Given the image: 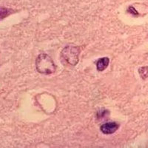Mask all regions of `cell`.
Returning a JSON list of instances; mask_svg holds the SVG:
<instances>
[{"mask_svg":"<svg viewBox=\"0 0 148 148\" xmlns=\"http://www.w3.org/2000/svg\"><path fill=\"white\" fill-rule=\"evenodd\" d=\"M36 67L37 71L42 74H52L56 70V66L53 61L46 53H41L36 60Z\"/></svg>","mask_w":148,"mask_h":148,"instance_id":"obj_1","label":"cell"},{"mask_svg":"<svg viewBox=\"0 0 148 148\" xmlns=\"http://www.w3.org/2000/svg\"><path fill=\"white\" fill-rule=\"evenodd\" d=\"M80 49L79 47L67 46L62 51V56L71 65L75 66L79 62Z\"/></svg>","mask_w":148,"mask_h":148,"instance_id":"obj_2","label":"cell"},{"mask_svg":"<svg viewBox=\"0 0 148 148\" xmlns=\"http://www.w3.org/2000/svg\"><path fill=\"white\" fill-rule=\"evenodd\" d=\"M119 128V125L116 122H107L100 127L101 133L106 135L113 134Z\"/></svg>","mask_w":148,"mask_h":148,"instance_id":"obj_3","label":"cell"},{"mask_svg":"<svg viewBox=\"0 0 148 148\" xmlns=\"http://www.w3.org/2000/svg\"><path fill=\"white\" fill-rule=\"evenodd\" d=\"M110 63V59L108 57L101 58L96 62V69L98 71H103L108 67Z\"/></svg>","mask_w":148,"mask_h":148,"instance_id":"obj_4","label":"cell"},{"mask_svg":"<svg viewBox=\"0 0 148 148\" xmlns=\"http://www.w3.org/2000/svg\"><path fill=\"white\" fill-rule=\"evenodd\" d=\"M14 10L12 9L7 8L0 7V21L10 16V14H14Z\"/></svg>","mask_w":148,"mask_h":148,"instance_id":"obj_5","label":"cell"},{"mask_svg":"<svg viewBox=\"0 0 148 148\" xmlns=\"http://www.w3.org/2000/svg\"><path fill=\"white\" fill-rule=\"evenodd\" d=\"M128 12H129V13H130V14H138L137 11L135 10L134 8H133V7H130L129 9H128Z\"/></svg>","mask_w":148,"mask_h":148,"instance_id":"obj_6","label":"cell"}]
</instances>
